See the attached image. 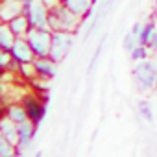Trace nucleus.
<instances>
[{
    "label": "nucleus",
    "mask_w": 157,
    "mask_h": 157,
    "mask_svg": "<svg viewBox=\"0 0 157 157\" xmlns=\"http://www.w3.org/2000/svg\"><path fill=\"white\" fill-rule=\"evenodd\" d=\"M19 74L24 78V80H35L37 78V70L33 67V61L32 63H19Z\"/></svg>",
    "instance_id": "nucleus-17"
},
{
    "label": "nucleus",
    "mask_w": 157,
    "mask_h": 157,
    "mask_svg": "<svg viewBox=\"0 0 157 157\" xmlns=\"http://www.w3.org/2000/svg\"><path fill=\"white\" fill-rule=\"evenodd\" d=\"M0 137H4L8 142H11L13 146H17L19 150V144H21V137H19V128L13 120H10L6 115L0 120Z\"/></svg>",
    "instance_id": "nucleus-9"
},
{
    "label": "nucleus",
    "mask_w": 157,
    "mask_h": 157,
    "mask_svg": "<svg viewBox=\"0 0 157 157\" xmlns=\"http://www.w3.org/2000/svg\"><path fill=\"white\" fill-rule=\"evenodd\" d=\"M151 50H150V46H146V44H137L131 52H129V57L137 63V61H144V59H148V54H150Z\"/></svg>",
    "instance_id": "nucleus-18"
},
{
    "label": "nucleus",
    "mask_w": 157,
    "mask_h": 157,
    "mask_svg": "<svg viewBox=\"0 0 157 157\" xmlns=\"http://www.w3.org/2000/svg\"><path fill=\"white\" fill-rule=\"evenodd\" d=\"M10 52H11V56H13V59L17 63H32L37 57L26 37H17Z\"/></svg>",
    "instance_id": "nucleus-7"
},
{
    "label": "nucleus",
    "mask_w": 157,
    "mask_h": 157,
    "mask_svg": "<svg viewBox=\"0 0 157 157\" xmlns=\"http://www.w3.org/2000/svg\"><path fill=\"white\" fill-rule=\"evenodd\" d=\"M22 13H24L22 2H19V0H2V6H0V19H2V22H10L11 19Z\"/></svg>",
    "instance_id": "nucleus-10"
},
{
    "label": "nucleus",
    "mask_w": 157,
    "mask_h": 157,
    "mask_svg": "<svg viewBox=\"0 0 157 157\" xmlns=\"http://www.w3.org/2000/svg\"><path fill=\"white\" fill-rule=\"evenodd\" d=\"M17 128H19V137H21L19 153H22V150H24V148H28V146L32 144L33 135H35V129H37V124H35V122H32V120L28 118V120H24V122L17 124Z\"/></svg>",
    "instance_id": "nucleus-11"
},
{
    "label": "nucleus",
    "mask_w": 157,
    "mask_h": 157,
    "mask_svg": "<svg viewBox=\"0 0 157 157\" xmlns=\"http://www.w3.org/2000/svg\"><path fill=\"white\" fill-rule=\"evenodd\" d=\"M33 67L37 70V78H41V80H52V78L57 74V61H54L50 56L35 57Z\"/></svg>",
    "instance_id": "nucleus-8"
},
{
    "label": "nucleus",
    "mask_w": 157,
    "mask_h": 157,
    "mask_svg": "<svg viewBox=\"0 0 157 157\" xmlns=\"http://www.w3.org/2000/svg\"><path fill=\"white\" fill-rule=\"evenodd\" d=\"M139 113H140V117H142L144 120H148L150 124L153 122V111H151V105H150L148 100H140V102H139Z\"/></svg>",
    "instance_id": "nucleus-20"
},
{
    "label": "nucleus",
    "mask_w": 157,
    "mask_h": 157,
    "mask_svg": "<svg viewBox=\"0 0 157 157\" xmlns=\"http://www.w3.org/2000/svg\"><path fill=\"white\" fill-rule=\"evenodd\" d=\"M153 10H155V13H157V0H153Z\"/></svg>",
    "instance_id": "nucleus-25"
},
{
    "label": "nucleus",
    "mask_w": 157,
    "mask_h": 157,
    "mask_svg": "<svg viewBox=\"0 0 157 157\" xmlns=\"http://www.w3.org/2000/svg\"><path fill=\"white\" fill-rule=\"evenodd\" d=\"M133 80L139 91H151L157 85V65L150 59L137 61L133 68Z\"/></svg>",
    "instance_id": "nucleus-2"
},
{
    "label": "nucleus",
    "mask_w": 157,
    "mask_h": 157,
    "mask_svg": "<svg viewBox=\"0 0 157 157\" xmlns=\"http://www.w3.org/2000/svg\"><path fill=\"white\" fill-rule=\"evenodd\" d=\"M21 102H22V105H24V109H26V113H28V118L39 126V124L43 122V118L46 117V102H44V98H43V96L28 94V96H24Z\"/></svg>",
    "instance_id": "nucleus-6"
},
{
    "label": "nucleus",
    "mask_w": 157,
    "mask_h": 157,
    "mask_svg": "<svg viewBox=\"0 0 157 157\" xmlns=\"http://www.w3.org/2000/svg\"><path fill=\"white\" fill-rule=\"evenodd\" d=\"M142 26H144V24H140V22H135V24L131 26V30H129V32H131V33H135V35L139 37V35H140V32H142Z\"/></svg>",
    "instance_id": "nucleus-23"
},
{
    "label": "nucleus",
    "mask_w": 157,
    "mask_h": 157,
    "mask_svg": "<svg viewBox=\"0 0 157 157\" xmlns=\"http://www.w3.org/2000/svg\"><path fill=\"white\" fill-rule=\"evenodd\" d=\"M63 4L70 8L76 15H80L83 21L93 15L94 10V0H63Z\"/></svg>",
    "instance_id": "nucleus-12"
},
{
    "label": "nucleus",
    "mask_w": 157,
    "mask_h": 157,
    "mask_svg": "<svg viewBox=\"0 0 157 157\" xmlns=\"http://www.w3.org/2000/svg\"><path fill=\"white\" fill-rule=\"evenodd\" d=\"M148 46H150L151 52H157V32L153 33V37H151V41L148 43Z\"/></svg>",
    "instance_id": "nucleus-24"
},
{
    "label": "nucleus",
    "mask_w": 157,
    "mask_h": 157,
    "mask_svg": "<svg viewBox=\"0 0 157 157\" xmlns=\"http://www.w3.org/2000/svg\"><path fill=\"white\" fill-rule=\"evenodd\" d=\"M4 115H6L10 120H13L15 124H21V122L28 120V113H26L22 102H21V104H10V105H4Z\"/></svg>",
    "instance_id": "nucleus-14"
},
{
    "label": "nucleus",
    "mask_w": 157,
    "mask_h": 157,
    "mask_svg": "<svg viewBox=\"0 0 157 157\" xmlns=\"http://www.w3.org/2000/svg\"><path fill=\"white\" fill-rule=\"evenodd\" d=\"M8 26H10V30L17 35V37H26L28 35V32H30V21H28V17L22 13V15H17L15 19H11L10 22H6Z\"/></svg>",
    "instance_id": "nucleus-13"
},
{
    "label": "nucleus",
    "mask_w": 157,
    "mask_h": 157,
    "mask_svg": "<svg viewBox=\"0 0 157 157\" xmlns=\"http://www.w3.org/2000/svg\"><path fill=\"white\" fill-rule=\"evenodd\" d=\"M155 32H157V30H155V22H153V21L146 22V24L142 26V32H140V35H139V43L148 46V43L151 41V37H153V33H155Z\"/></svg>",
    "instance_id": "nucleus-16"
},
{
    "label": "nucleus",
    "mask_w": 157,
    "mask_h": 157,
    "mask_svg": "<svg viewBox=\"0 0 157 157\" xmlns=\"http://www.w3.org/2000/svg\"><path fill=\"white\" fill-rule=\"evenodd\" d=\"M137 44H140V43H139V37H137L135 33L128 32V33H126V37H124V50L129 54V52H131Z\"/></svg>",
    "instance_id": "nucleus-21"
},
{
    "label": "nucleus",
    "mask_w": 157,
    "mask_h": 157,
    "mask_svg": "<svg viewBox=\"0 0 157 157\" xmlns=\"http://www.w3.org/2000/svg\"><path fill=\"white\" fill-rule=\"evenodd\" d=\"M26 39L32 44L37 57L50 56V46H52V30L50 28H30Z\"/></svg>",
    "instance_id": "nucleus-3"
},
{
    "label": "nucleus",
    "mask_w": 157,
    "mask_h": 157,
    "mask_svg": "<svg viewBox=\"0 0 157 157\" xmlns=\"http://www.w3.org/2000/svg\"><path fill=\"white\" fill-rule=\"evenodd\" d=\"M74 44V32H52V46H50V57L57 63H61Z\"/></svg>",
    "instance_id": "nucleus-4"
},
{
    "label": "nucleus",
    "mask_w": 157,
    "mask_h": 157,
    "mask_svg": "<svg viewBox=\"0 0 157 157\" xmlns=\"http://www.w3.org/2000/svg\"><path fill=\"white\" fill-rule=\"evenodd\" d=\"M48 13L50 10L44 6L43 0H32L24 4V15L28 17L32 28H48Z\"/></svg>",
    "instance_id": "nucleus-5"
},
{
    "label": "nucleus",
    "mask_w": 157,
    "mask_h": 157,
    "mask_svg": "<svg viewBox=\"0 0 157 157\" xmlns=\"http://www.w3.org/2000/svg\"><path fill=\"white\" fill-rule=\"evenodd\" d=\"M104 43H105V37L100 41V44L96 46V52H94V56H93V61H91V68H94V65H96V61H98V57H100V52H102V46H104Z\"/></svg>",
    "instance_id": "nucleus-22"
},
{
    "label": "nucleus",
    "mask_w": 157,
    "mask_h": 157,
    "mask_svg": "<svg viewBox=\"0 0 157 157\" xmlns=\"http://www.w3.org/2000/svg\"><path fill=\"white\" fill-rule=\"evenodd\" d=\"M15 39H17V35L10 30V26L6 22L0 24V48L2 50H11Z\"/></svg>",
    "instance_id": "nucleus-15"
},
{
    "label": "nucleus",
    "mask_w": 157,
    "mask_h": 157,
    "mask_svg": "<svg viewBox=\"0 0 157 157\" xmlns=\"http://www.w3.org/2000/svg\"><path fill=\"white\" fill-rule=\"evenodd\" d=\"M82 17L76 15L70 8H67L63 2L57 4L56 8L50 10L48 13V28L52 32H74L80 28L82 24Z\"/></svg>",
    "instance_id": "nucleus-1"
},
{
    "label": "nucleus",
    "mask_w": 157,
    "mask_h": 157,
    "mask_svg": "<svg viewBox=\"0 0 157 157\" xmlns=\"http://www.w3.org/2000/svg\"><path fill=\"white\" fill-rule=\"evenodd\" d=\"M19 153L17 146H13L11 142H8L4 137H0V157H15Z\"/></svg>",
    "instance_id": "nucleus-19"
},
{
    "label": "nucleus",
    "mask_w": 157,
    "mask_h": 157,
    "mask_svg": "<svg viewBox=\"0 0 157 157\" xmlns=\"http://www.w3.org/2000/svg\"><path fill=\"white\" fill-rule=\"evenodd\" d=\"M19 2H22V4H28V2H32V0H19Z\"/></svg>",
    "instance_id": "nucleus-26"
}]
</instances>
